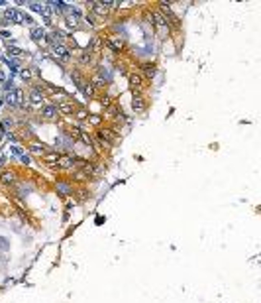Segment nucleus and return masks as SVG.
I'll return each instance as SVG.
<instances>
[{"label": "nucleus", "mask_w": 261, "mask_h": 303, "mask_svg": "<svg viewBox=\"0 0 261 303\" xmlns=\"http://www.w3.org/2000/svg\"><path fill=\"white\" fill-rule=\"evenodd\" d=\"M73 165V157H61V168H71Z\"/></svg>", "instance_id": "2eb2a0df"}, {"label": "nucleus", "mask_w": 261, "mask_h": 303, "mask_svg": "<svg viewBox=\"0 0 261 303\" xmlns=\"http://www.w3.org/2000/svg\"><path fill=\"white\" fill-rule=\"evenodd\" d=\"M98 136L102 138V140H106V142H116V134H114V130H110V128H102Z\"/></svg>", "instance_id": "7ed1b4c3"}, {"label": "nucleus", "mask_w": 261, "mask_h": 303, "mask_svg": "<svg viewBox=\"0 0 261 303\" xmlns=\"http://www.w3.org/2000/svg\"><path fill=\"white\" fill-rule=\"evenodd\" d=\"M153 18H155V24H157V26H165V24H167V20H165L159 12H155V14H153Z\"/></svg>", "instance_id": "4468645a"}, {"label": "nucleus", "mask_w": 261, "mask_h": 303, "mask_svg": "<svg viewBox=\"0 0 261 303\" xmlns=\"http://www.w3.org/2000/svg\"><path fill=\"white\" fill-rule=\"evenodd\" d=\"M61 112H65V114L73 112V104H71V102H63V104H61Z\"/></svg>", "instance_id": "dca6fc26"}, {"label": "nucleus", "mask_w": 261, "mask_h": 303, "mask_svg": "<svg viewBox=\"0 0 261 303\" xmlns=\"http://www.w3.org/2000/svg\"><path fill=\"white\" fill-rule=\"evenodd\" d=\"M88 59H90V51H83L81 53V63H87Z\"/></svg>", "instance_id": "412c9836"}, {"label": "nucleus", "mask_w": 261, "mask_h": 303, "mask_svg": "<svg viewBox=\"0 0 261 303\" xmlns=\"http://www.w3.org/2000/svg\"><path fill=\"white\" fill-rule=\"evenodd\" d=\"M4 89H8V91H14V83H12V79H10V81H6V85H4Z\"/></svg>", "instance_id": "393cba45"}, {"label": "nucleus", "mask_w": 261, "mask_h": 303, "mask_svg": "<svg viewBox=\"0 0 261 303\" xmlns=\"http://www.w3.org/2000/svg\"><path fill=\"white\" fill-rule=\"evenodd\" d=\"M102 104H104V106H108V104H110V99H108V97H104V99H102Z\"/></svg>", "instance_id": "c85d7f7f"}, {"label": "nucleus", "mask_w": 261, "mask_h": 303, "mask_svg": "<svg viewBox=\"0 0 261 303\" xmlns=\"http://www.w3.org/2000/svg\"><path fill=\"white\" fill-rule=\"evenodd\" d=\"M94 85H96V87H104V81H102V79H96Z\"/></svg>", "instance_id": "bb28decb"}, {"label": "nucleus", "mask_w": 261, "mask_h": 303, "mask_svg": "<svg viewBox=\"0 0 261 303\" xmlns=\"http://www.w3.org/2000/svg\"><path fill=\"white\" fill-rule=\"evenodd\" d=\"M132 106H134V110H145V102H143L142 99H134Z\"/></svg>", "instance_id": "9d476101"}, {"label": "nucleus", "mask_w": 261, "mask_h": 303, "mask_svg": "<svg viewBox=\"0 0 261 303\" xmlns=\"http://www.w3.org/2000/svg\"><path fill=\"white\" fill-rule=\"evenodd\" d=\"M10 55H12V57H16V59H18V57L22 55V51H20V49H18V47H12V49H10Z\"/></svg>", "instance_id": "5701e85b"}, {"label": "nucleus", "mask_w": 261, "mask_h": 303, "mask_svg": "<svg viewBox=\"0 0 261 303\" xmlns=\"http://www.w3.org/2000/svg\"><path fill=\"white\" fill-rule=\"evenodd\" d=\"M41 114H43L45 118H55V116H57V106H53V104H47V106H43Z\"/></svg>", "instance_id": "39448f33"}, {"label": "nucleus", "mask_w": 261, "mask_h": 303, "mask_svg": "<svg viewBox=\"0 0 261 303\" xmlns=\"http://www.w3.org/2000/svg\"><path fill=\"white\" fill-rule=\"evenodd\" d=\"M79 87H81V91H83V95H85V97H92V87H90L88 83H81Z\"/></svg>", "instance_id": "1a4fd4ad"}, {"label": "nucleus", "mask_w": 261, "mask_h": 303, "mask_svg": "<svg viewBox=\"0 0 261 303\" xmlns=\"http://www.w3.org/2000/svg\"><path fill=\"white\" fill-rule=\"evenodd\" d=\"M18 24H28V26H32L33 20H32V16H28V14H20V22Z\"/></svg>", "instance_id": "ddd939ff"}, {"label": "nucleus", "mask_w": 261, "mask_h": 303, "mask_svg": "<svg viewBox=\"0 0 261 303\" xmlns=\"http://www.w3.org/2000/svg\"><path fill=\"white\" fill-rule=\"evenodd\" d=\"M0 104H2V102H0Z\"/></svg>", "instance_id": "2f4dec72"}, {"label": "nucleus", "mask_w": 261, "mask_h": 303, "mask_svg": "<svg viewBox=\"0 0 261 303\" xmlns=\"http://www.w3.org/2000/svg\"><path fill=\"white\" fill-rule=\"evenodd\" d=\"M108 45L112 47V51H120V47H122V39H120V37H110Z\"/></svg>", "instance_id": "6e6552de"}, {"label": "nucleus", "mask_w": 261, "mask_h": 303, "mask_svg": "<svg viewBox=\"0 0 261 303\" xmlns=\"http://www.w3.org/2000/svg\"><path fill=\"white\" fill-rule=\"evenodd\" d=\"M143 71H145V73H147V75H155V67H153V65H149V63H147V65H143Z\"/></svg>", "instance_id": "6ab92c4d"}, {"label": "nucleus", "mask_w": 261, "mask_h": 303, "mask_svg": "<svg viewBox=\"0 0 261 303\" xmlns=\"http://www.w3.org/2000/svg\"><path fill=\"white\" fill-rule=\"evenodd\" d=\"M98 45H100V37H92V42H90V45H88L87 51H90V49H96Z\"/></svg>", "instance_id": "a211bd4d"}, {"label": "nucleus", "mask_w": 261, "mask_h": 303, "mask_svg": "<svg viewBox=\"0 0 261 303\" xmlns=\"http://www.w3.org/2000/svg\"><path fill=\"white\" fill-rule=\"evenodd\" d=\"M41 6H43V4H39V2H32V4H30V8H32L33 12H41Z\"/></svg>", "instance_id": "aec40b11"}, {"label": "nucleus", "mask_w": 261, "mask_h": 303, "mask_svg": "<svg viewBox=\"0 0 261 303\" xmlns=\"http://www.w3.org/2000/svg\"><path fill=\"white\" fill-rule=\"evenodd\" d=\"M53 53H55V57H57V59H61V61H69V59H71V53H69V49H67L65 45H57L55 44L53 45Z\"/></svg>", "instance_id": "f03ea898"}, {"label": "nucleus", "mask_w": 261, "mask_h": 303, "mask_svg": "<svg viewBox=\"0 0 261 303\" xmlns=\"http://www.w3.org/2000/svg\"><path fill=\"white\" fill-rule=\"evenodd\" d=\"M130 85L136 89V87H142V77L140 75H130Z\"/></svg>", "instance_id": "9b49d317"}, {"label": "nucleus", "mask_w": 261, "mask_h": 303, "mask_svg": "<svg viewBox=\"0 0 261 303\" xmlns=\"http://www.w3.org/2000/svg\"><path fill=\"white\" fill-rule=\"evenodd\" d=\"M90 120H92V124H98V122H100V118H98V116H92Z\"/></svg>", "instance_id": "c756f323"}, {"label": "nucleus", "mask_w": 261, "mask_h": 303, "mask_svg": "<svg viewBox=\"0 0 261 303\" xmlns=\"http://www.w3.org/2000/svg\"><path fill=\"white\" fill-rule=\"evenodd\" d=\"M32 152L35 154V156H41V154H43V146H39V144H33V146H32Z\"/></svg>", "instance_id": "f3484780"}, {"label": "nucleus", "mask_w": 261, "mask_h": 303, "mask_svg": "<svg viewBox=\"0 0 261 303\" xmlns=\"http://www.w3.org/2000/svg\"><path fill=\"white\" fill-rule=\"evenodd\" d=\"M4 81H6V73H4V71H0V83H4Z\"/></svg>", "instance_id": "cd10ccee"}, {"label": "nucleus", "mask_w": 261, "mask_h": 303, "mask_svg": "<svg viewBox=\"0 0 261 303\" xmlns=\"http://www.w3.org/2000/svg\"><path fill=\"white\" fill-rule=\"evenodd\" d=\"M30 99H32V102L33 104H41V101H43V97H41V95H39V91L35 89L32 93V97H30Z\"/></svg>", "instance_id": "f8f14e48"}, {"label": "nucleus", "mask_w": 261, "mask_h": 303, "mask_svg": "<svg viewBox=\"0 0 261 303\" xmlns=\"http://www.w3.org/2000/svg\"><path fill=\"white\" fill-rule=\"evenodd\" d=\"M22 99H24V93L20 89L10 91V93H6V97H4V101L8 102L10 106H20V104H22Z\"/></svg>", "instance_id": "f257e3e1"}, {"label": "nucleus", "mask_w": 261, "mask_h": 303, "mask_svg": "<svg viewBox=\"0 0 261 303\" xmlns=\"http://www.w3.org/2000/svg\"><path fill=\"white\" fill-rule=\"evenodd\" d=\"M12 179H14L12 173H2V181H4V183H12Z\"/></svg>", "instance_id": "4be33fe9"}, {"label": "nucleus", "mask_w": 261, "mask_h": 303, "mask_svg": "<svg viewBox=\"0 0 261 303\" xmlns=\"http://www.w3.org/2000/svg\"><path fill=\"white\" fill-rule=\"evenodd\" d=\"M90 6H92V10L96 12V14H100V16H104V14L108 12V8H106V4H104V2H92Z\"/></svg>", "instance_id": "423d86ee"}, {"label": "nucleus", "mask_w": 261, "mask_h": 303, "mask_svg": "<svg viewBox=\"0 0 261 303\" xmlns=\"http://www.w3.org/2000/svg\"><path fill=\"white\" fill-rule=\"evenodd\" d=\"M0 132H2V130H0ZM0 136H2V134H0Z\"/></svg>", "instance_id": "7c9ffc66"}, {"label": "nucleus", "mask_w": 261, "mask_h": 303, "mask_svg": "<svg viewBox=\"0 0 261 303\" xmlns=\"http://www.w3.org/2000/svg\"><path fill=\"white\" fill-rule=\"evenodd\" d=\"M12 152H14V154H18V156H22V148H18V146L12 148Z\"/></svg>", "instance_id": "a878e982"}, {"label": "nucleus", "mask_w": 261, "mask_h": 303, "mask_svg": "<svg viewBox=\"0 0 261 303\" xmlns=\"http://www.w3.org/2000/svg\"><path fill=\"white\" fill-rule=\"evenodd\" d=\"M20 14H22V12L16 10V8H8V10L4 12L6 20H10V22H20Z\"/></svg>", "instance_id": "20e7f679"}, {"label": "nucleus", "mask_w": 261, "mask_h": 303, "mask_svg": "<svg viewBox=\"0 0 261 303\" xmlns=\"http://www.w3.org/2000/svg\"><path fill=\"white\" fill-rule=\"evenodd\" d=\"M32 37L35 39V42H41L45 37V32L41 30V28H32Z\"/></svg>", "instance_id": "0eeeda50"}, {"label": "nucleus", "mask_w": 261, "mask_h": 303, "mask_svg": "<svg viewBox=\"0 0 261 303\" xmlns=\"http://www.w3.org/2000/svg\"><path fill=\"white\" fill-rule=\"evenodd\" d=\"M20 75H22V79H24V81H28V79L32 77V73H30V71H28V69H24V71H22V73H20Z\"/></svg>", "instance_id": "b1692460"}]
</instances>
